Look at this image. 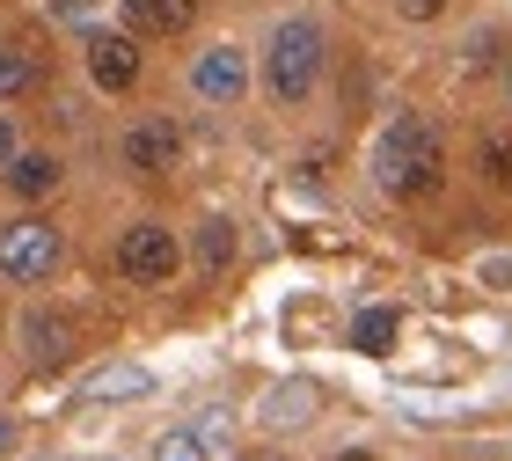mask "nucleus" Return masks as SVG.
<instances>
[{"label": "nucleus", "instance_id": "nucleus-6", "mask_svg": "<svg viewBox=\"0 0 512 461\" xmlns=\"http://www.w3.org/2000/svg\"><path fill=\"white\" fill-rule=\"evenodd\" d=\"M191 81H198V96H205V103H235L242 88H249V66H242L235 44H213V52H198Z\"/></svg>", "mask_w": 512, "mask_h": 461}, {"label": "nucleus", "instance_id": "nucleus-10", "mask_svg": "<svg viewBox=\"0 0 512 461\" xmlns=\"http://www.w3.org/2000/svg\"><path fill=\"white\" fill-rule=\"evenodd\" d=\"M191 257H198V271H205V279H220V271L235 264V220H227V213H205V220H198Z\"/></svg>", "mask_w": 512, "mask_h": 461}, {"label": "nucleus", "instance_id": "nucleus-19", "mask_svg": "<svg viewBox=\"0 0 512 461\" xmlns=\"http://www.w3.org/2000/svg\"><path fill=\"white\" fill-rule=\"evenodd\" d=\"M15 161V132H8V118H0V169Z\"/></svg>", "mask_w": 512, "mask_h": 461}, {"label": "nucleus", "instance_id": "nucleus-21", "mask_svg": "<svg viewBox=\"0 0 512 461\" xmlns=\"http://www.w3.org/2000/svg\"><path fill=\"white\" fill-rule=\"evenodd\" d=\"M337 461H374V454H359V447H352V454H337Z\"/></svg>", "mask_w": 512, "mask_h": 461}, {"label": "nucleus", "instance_id": "nucleus-17", "mask_svg": "<svg viewBox=\"0 0 512 461\" xmlns=\"http://www.w3.org/2000/svg\"><path fill=\"white\" fill-rule=\"evenodd\" d=\"M483 176H491V183H512V140H505V132L483 140Z\"/></svg>", "mask_w": 512, "mask_h": 461}, {"label": "nucleus", "instance_id": "nucleus-7", "mask_svg": "<svg viewBox=\"0 0 512 461\" xmlns=\"http://www.w3.org/2000/svg\"><path fill=\"white\" fill-rule=\"evenodd\" d=\"M88 74H96V88H132L139 81V44L118 37V30L88 37Z\"/></svg>", "mask_w": 512, "mask_h": 461}, {"label": "nucleus", "instance_id": "nucleus-12", "mask_svg": "<svg viewBox=\"0 0 512 461\" xmlns=\"http://www.w3.org/2000/svg\"><path fill=\"white\" fill-rule=\"evenodd\" d=\"M315 418V381H278L264 396V425H308Z\"/></svg>", "mask_w": 512, "mask_h": 461}, {"label": "nucleus", "instance_id": "nucleus-9", "mask_svg": "<svg viewBox=\"0 0 512 461\" xmlns=\"http://www.w3.org/2000/svg\"><path fill=\"white\" fill-rule=\"evenodd\" d=\"M125 22L147 37H183L198 22V0H125Z\"/></svg>", "mask_w": 512, "mask_h": 461}, {"label": "nucleus", "instance_id": "nucleus-20", "mask_svg": "<svg viewBox=\"0 0 512 461\" xmlns=\"http://www.w3.org/2000/svg\"><path fill=\"white\" fill-rule=\"evenodd\" d=\"M8 447H15V425H8V418H0V454H8Z\"/></svg>", "mask_w": 512, "mask_h": 461}, {"label": "nucleus", "instance_id": "nucleus-1", "mask_svg": "<svg viewBox=\"0 0 512 461\" xmlns=\"http://www.w3.org/2000/svg\"><path fill=\"white\" fill-rule=\"evenodd\" d=\"M439 169H447V147H439V132L425 118H395L374 147V176L388 198H425L439 191Z\"/></svg>", "mask_w": 512, "mask_h": 461}, {"label": "nucleus", "instance_id": "nucleus-11", "mask_svg": "<svg viewBox=\"0 0 512 461\" xmlns=\"http://www.w3.org/2000/svg\"><path fill=\"white\" fill-rule=\"evenodd\" d=\"M395 337H403V315H395L388 301H381V308H359V315H352V344H359L366 359H388V352H395Z\"/></svg>", "mask_w": 512, "mask_h": 461}, {"label": "nucleus", "instance_id": "nucleus-16", "mask_svg": "<svg viewBox=\"0 0 512 461\" xmlns=\"http://www.w3.org/2000/svg\"><path fill=\"white\" fill-rule=\"evenodd\" d=\"M154 461H205V440H198V432H161Z\"/></svg>", "mask_w": 512, "mask_h": 461}, {"label": "nucleus", "instance_id": "nucleus-14", "mask_svg": "<svg viewBox=\"0 0 512 461\" xmlns=\"http://www.w3.org/2000/svg\"><path fill=\"white\" fill-rule=\"evenodd\" d=\"M37 81H44L37 52H8V44H0V103H8V96H30Z\"/></svg>", "mask_w": 512, "mask_h": 461}, {"label": "nucleus", "instance_id": "nucleus-5", "mask_svg": "<svg viewBox=\"0 0 512 461\" xmlns=\"http://www.w3.org/2000/svg\"><path fill=\"white\" fill-rule=\"evenodd\" d=\"M22 352H30V366H66V359H74V315L30 308V315H22Z\"/></svg>", "mask_w": 512, "mask_h": 461}, {"label": "nucleus", "instance_id": "nucleus-15", "mask_svg": "<svg viewBox=\"0 0 512 461\" xmlns=\"http://www.w3.org/2000/svg\"><path fill=\"white\" fill-rule=\"evenodd\" d=\"M88 396H147V366H103L88 381Z\"/></svg>", "mask_w": 512, "mask_h": 461}, {"label": "nucleus", "instance_id": "nucleus-13", "mask_svg": "<svg viewBox=\"0 0 512 461\" xmlns=\"http://www.w3.org/2000/svg\"><path fill=\"white\" fill-rule=\"evenodd\" d=\"M52 183H59V161H52V154H15V161H8V191H15V198H44Z\"/></svg>", "mask_w": 512, "mask_h": 461}, {"label": "nucleus", "instance_id": "nucleus-3", "mask_svg": "<svg viewBox=\"0 0 512 461\" xmlns=\"http://www.w3.org/2000/svg\"><path fill=\"white\" fill-rule=\"evenodd\" d=\"M59 264V227L52 220H8L0 227V271L8 279H44V271Z\"/></svg>", "mask_w": 512, "mask_h": 461}, {"label": "nucleus", "instance_id": "nucleus-18", "mask_svg": "<svg viewBox=\"0 0 512 461\" xmlns=\"http://www.w3.org/2000/svg\"><path fill=\"white\" fill-rule=\"evenodd\" d=\"M403 8H410V15H417V22H432V15H439V8H447V0H403Z\"/></svg>", "mask_w": 512, "mask_h": 461}, {"label": "nucleus", "instance_id": "nucleus-8", "mask_svg": "<svg viewBox=\"0 0 512 461\" xmlns=\"http://www.w3.org/2000/svg\"><path fill=\"white\" fill-rule=\"evenodd\" d=\"M169 161H176V125H169V118H147V125H132V132H125V169L161 176Z\"/></svg>", "mask_w": 512, "mask_h": 461}, {"label": "nucleus", "instance_id": "nucleus-4", "mask_svg": "<svg viewBox=\"0 0 512 461\" xmlns=\"http://www.w3.org/2000/svg\"><path fill=\"white\" fill-rule=\"evenodd\" d=\"M118 271H125L132 286H169V279H176V235H169V227H154V220L125 227V242H118Z\"/></svg>", "mask_w": 512, "mask_h": 461}, {"label": "nucleus", "instance_id": "nucleus-2", "mask_svg": "<svg viewBox=\"0 0 512 461\" xmlns=\"http://www.w3.org/2000/svg\"><path fill=\"white\" fill-rule=\"evenodd\" d=\"M315 81H322V30H315L308 15L278 22V30H271V52H264V88H271L278 103H308Z\"/></svg>", "mask_w": 512, "mask_h": 461}]
</instances>
